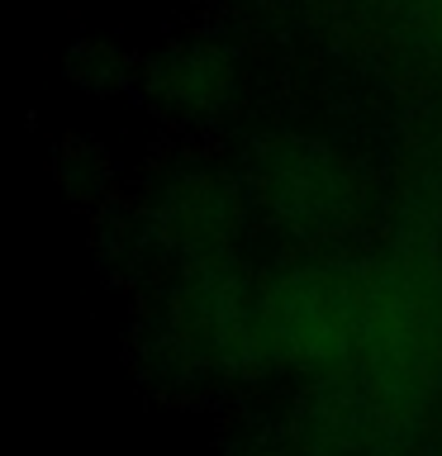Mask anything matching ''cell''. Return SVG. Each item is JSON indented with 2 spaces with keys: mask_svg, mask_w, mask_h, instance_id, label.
<instances>
[{
  "mask_svg": "<svg viewBox=\"0 0 442 456\" xmlns=\"http://www.w3.org/2000/svg\"><path fill=\"white\" fill-rule=\"evenodd\" d=\"M433 14H438V20H442V0H433Z\"/></svg>",
  "mask_w": 442,
  "mask_h": 456,
  "instance_id": "1",
  "label": "cell"
}]
</instances>
